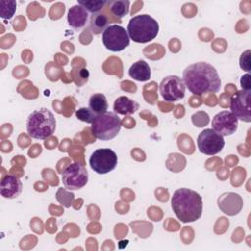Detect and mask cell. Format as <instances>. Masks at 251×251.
Wrapping results in <instances>:
<instances>
[{
  "label": "cell",
  "instance_id": "cell-1",
  "mask_svg": "<svg viewBox=\"0 0 251 251\" xmlns=\"http://www.w3.org/2000/svg\"><path fill=\"white\" fill-rule=\"evenodd\" d=\"M182 80L185 87L195 95L216 93L222 84L216 68L207 62H197L187 66L182 73Z\"/></svg>",
  "mask_w": 251,
  "mask_h": 251
},
{
  "label": "cell",
  "instance_id": "cell-2",
  "mask_svg": "<svg viewBox=\"0 0 251 251\" xmlns=\"http://www.w3.org/2000/svg\"><path fill=\"white\" fill-rule=\"evenodd\" d=\"M175 215L182 223H191L200 219L203 210L202 197L189 188L176 189L171 199Z\"/></svg>",
  "mask_w": 251,
  "mask_h": 251
},
{
  "label": "cell",
  "instance_id": "cell-3",
  "mask_svg": "<svg viewBox=\"0 0 251 251\" xmlns=\"http://www.w3.org/2000/svg\"><path fill=\"white\" fill-rule=\"evenodd\" d=\"M26 131L31 138L44 140L55 132L56 119L47 108H40L31 112L26 119Z\"/></svg>",
  "mask_w": 251,
  "mask_h": 251
},
{
  "label": "cell",
  "instance_id": "cell-4",
  "mask_svg": "<svg viewBox=\"0 0 251 251\" xmlns=\"http://www.w3.org/2000/svg\"><path fill=\"white\" fill-rule=\"evenodd\" d=\"M127 33L136 43H146L153 40L159 32L158 22L147 14L133 16L127 25Z\"/></svg>",
  "mask_w": 251,
  "mask_h": 251
},
{
  "label": "cell",
  "instance_id": "cell-5",
  "mask_svg": "<svg viewBox=\"0 0 251 251\" xmlns=\"http://www.w3.org/2000/svg\"><path fill=\"white\" fill-rule=\"evenodd\" d=\"M122 127V120L115 112H105L96 116L91 124L92 134L100 140H110L118 135Z\"/></svg>",
  "mask_w": 251,
  "mask_h": 251
},
{
  "label": "cell",
  "instance_id": "cell-6",
  "mask_svg": "<svg viewBox=\"0 0 251 251\" xmlns=\"http://www.w3.org/2000/svg\"><path fill=\"white\" fill-rule=\"evenodd\" d=\"M129 41L127 30L120 25H110L102 33L104 46L112 52L123 51L129 45Z\"/></svg>",
  "mask_w": 251,
  "mask_h": 251
},
{
  "label": "cell",
  "instance_id": "cell-7",
  "mask_svg": "<svg viewBox=\"0 0 251 251\" xmlns=\"http://www.w3.org/2000/svg\"><path fill=\"white\" fill-rule=\"evenodd\" d=\"M90 168L98 175H106L118 165V156L110 148L96 149L89 158Z\"/></svg>",
  "mask_w": 251,
  "mask_h": 251
},
{
  "label": "cell",
  "instance_id": "cell-8",
  "mask_svg": "<svg viewBox=\"0 0 251 251\" xmlns=\"http://www.w3.org/2000/svg\"><path fill=\"white\" fill-rule=\"evenodd\" d=\"M62 181L68 190H78L86 185L88 181V172L83 165L75 162L62 173Z\"/></svg>",
  "mask_w": 251,
  "mask_h": 251
},
{
  "label": "cell",
  "instance_id": "cell-9",
  "mask_svg": "<svg viewBox=\"0 0 251 251\" xmlns=\"http://www.w3.org/2000/svg\"><path fill=\"white\" fill-rule=\"evenodd\" d=\"M185 84L177 75L165 76L159 85L161 96L166 102H176L185 95Z\"/></svg>",
  "mask_w": 251,
  "mask_h": 251
},
{
  "label": "cell",
  "instance_id": "cell-10",
  "mask_svg": "<svg viewBox=\"0 0 251 251\" xmlns=\"http://www.w3.org/2000/svg\"><path fill=\"white\" fill-rule=\"evenodd\" d=\"M197 146L199 151L205 155H216L220 153L225 146L224 136L220 135L212 128H206L199 133Z\"/></svg>",
  "mask_w": 251,
  "mask_h": 251
},
{
  "label": "cell",
  "instance_id": "cell-11",
  "mask_svg": "<svg viewBox=\"0 0 251 251\" xmlns=\"http://www.w3.org/2000/svg\"><path fill=\"white\" fill-rule=\"evenodd\" d=\"M251 90H238L230 98V112L240 121L251 122Z\"/></svg>",
  "mask_w": 251,
  "mask_h": 251
},
{
  "label": "cell",
  "instance_id": "cell-12",
  "mask_svg": "<svg viewBox=\"0 0 251 251\" xmlns=\"http://www.w3.org/2000/svg\"><path fill=\"white\" fill-rule=\"evenodd\" d=\"M238 119L230 111H222L214 116L212 129L222 136L233 134L237 130Z\"/></svg>",
  "mask_w": 251,
  "mask_h": 251
},
{
  "label": "cell",
  "instance_id": "cell-13",
  "mask_svg": "<svg viewBox=\"0 0 251 251\" xmlns=\"http://www.w3.org/2000/svg\"><path fill=\"white\" fill-rule=\"evenodd\" d=\"M217 203L219 209L227 216H235L239 214L243 208V199L235 192H225L221 194Z\"/></svg>",
  "mask_w": 251,
  "mask_h": 251
},
{
  "label": "cell",
  "instance_id": "cell-14",
  "mask_svg": "<svg viewBox=\"0 0 251 251\" xmlns=\"http://www.w3.org/2000/svg\"><path fill=\"white\" fill-rule=\"evenodd\" d=\"M23 190V183L17 176L7 175L1 180L0 193L4 198L14 199L18 197Z\"/></svg>",
  "mask_w": 251,
  "mask_h": 251
},
{
  "label": "cell",
  "instance_id": "cell-15",
  "mask_svg": "<svg viewBox=\"0 0 251 251\" xmlns=\"http://www.w3.org/2000/svg\"><path fill=\"white\" fill-rule=\"evenodd\" d=\"M87 19L88 12L78 4L72 6L68 11L69 25L75 29L82 28L85 25Z\"/></svg>",
  "mask_w": 251,
  "mask_h": 251
},
{
  "label": "cell",
  "instance_id": "cell-16",
  "mask_svg": "<svg viewBox=\"0 0 251 251\" xmlns=\"http://www.w3.org/2000/svg\"><path fill=\"white\" fill-rule=\"evenodd\" d=\"M114 112L119 115H131L139 109V104L127 96H120L114 102Z\"/></svg>",
  "mask_w": 251,
  "mask_h": 251
},
{
  "label": "cell",
  "instance_id": "cell-17",
  "mask_svg": "<svg viewBox=\"0 0 251 251\" xmlns=\"http://www.w3.org/2000/svg\"><path fill=\"white\" fill-rule=\"evenodd\" d=\"M128 75L131 78L135 80L146 81L151 77V70L149 65L145 61L139 60L130 66L128 70Z\"/></svg>",
  "mask_w": 251,
  "mask_h": 251
},
{
  "label": "cell",
  "instance_id": "cell-18",
  "mask_svg": "<svg viewBox=\"0 0 251 251\" xmlns=\"http://www.w3.org/2000/svg\"><path fill=\"white\" fill-rule=\"evenodd\" d=\"M109 26V20L106 15L98 13L92 14L89 20V29L93 34H100Z\"/></svg>",
  "mask_w": 251,
  "mask_h": 251
},
{
  "label": "cell",
  "instance_id": "cell-19",
  "mask_svg": "<svg viewBox=\"0 0 251 251\" xmlns=\"http://www.w3.org/2000/svg\"><path fill=\"white\" fill-rule=\"evenodd\" d=\"M88 107L96 114H103L108 110V101L104 94L95 93L90 96L88 101Z\"/></svg>",
  "mask_w": 251,
  "mask_h": 251
},
{
  "label": "cell",
  "instance_id": "cell-20",
  "mask_svg": "<svg viewBox=\"0 0 251 251\" xmlns=\"http://www.w3.org/2000/svg\"><path fill=\"white\" fill-rule=\"evenodd\" d=\"M129 1L128 0H114L110 1V11L117 18H123L129 12Z\"/></svg>",
  "mask_w": 251,
  "mask_h": 251
},
{
  "label": "cell",
  "instance_id": "cell-21",
  "mask_svg": "<svg viewBox=\"0 0 251 251\" xmlns=\"http://www.w3.org/2000/svg\"><path fill=\"white\" fill-rule=\"evenodd\" d=\"M77 4L83 7L88 13L91 14H98L107 4L109 1L106 0H78Z\"/></svg>",
  "mask_w": 251,
  "mask_h": 251
},
{
  "label": "cell",
  "instance_id": "cell-22",
  "mask_svg": "<svg viewBox=\"0 0 251 251\" xmlns=\"http://www.w3.org/2000/svg\"><path fill=\"white\" fill-rule=\"evenodd\" d=\"M0 7V16L3 19L10 20L16 12L17 2L14 0H1Z\"/></svg>",
  "mask_w": 251,
  "mask_h": 251
},
{
  "label": "cell",
  "instance_id": "cell-23",
  "mask_svg": "<svg viewBox=\"0 0 251 251\" xmlns=\"http://www.w3.org/2000/svg\"><path fill=\"white\" fill-rule=\"evenodd\" d=\"M70 191H68L64 188H59L56 193V198H57L58 202L67 208H69L72 205L74 198H75L74 193H72Z\"/></svg>",
  "mask_w": 251,
  "mask_h": 251
},
{
  "label": "cell",
  "instance_id": "cell-24",
  "mask_svg": "<svg viewBox=\"0 0 251 251\" xmlns=\"http://www.w3.org/2000/svg\"><path fill=\"white\" fill-rule=\"evenodd\" d=\"M96 114L89 108V107H82L79 108L78 110L75 111V117L82 122L88 123V124H92V122L94 121V119L96 118Z\"/></svg>",
  "mask_w": 251,
  "mask_h": 251
},
{
  "label": "cell",
  "instance_id": "cell-25",
  "mask_svg": "<svg viewBox=\"0 0 251 251\" xmlns=\"http://www.w3.org/2000/svg\"><path fill=\"white\" fill-rule=\"evenodd\" d=\"M250 54H251V51L248 49V50L244 51V52L241 54L240 59H239V66H240V68H241L243 71H246V72H249L250 69H251Z\"/></svg>",
  "mask_w": 251,
  "mask_h": 251
},
{
  "label": "cell",
  "instance_id": "cell-26",
  "mask_svg": "<svg viewBox=\"0 0 251 251\" xmlns=\"http://www.w3.org/2000/svg\"><path fill=\"white\" fill-rule=\"evenodd\" d=\"M240 84H241L243 90H251V86H250V75H249V73H247L246 75H242V77H241V79H240Z\"/></svg>",
  "mask_w": 251,
  "mask_h": 251
}]
</instances>
